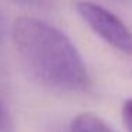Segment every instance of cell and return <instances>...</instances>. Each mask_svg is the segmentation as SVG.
I'll use <instances>...</instances> for the list:
<instances>
[{"instance_id": "obj_1", "label": "cell", "mask_w": 132, "mask_h": 132, "mask_svg": "<svg viewBox=\"0 0 132 132\" xmlns=\"http://www.w3.org/2000/svg\"><path fill=\"white\" fill-rule=\"evenodd\" d=\"M14 48L33 78L50 89L85 92L91 87L88 70L72 41L40 19L19 17L12 27Z\"/></svg>"}, {"instance_id": "obj_2", "label": "cell", "mask_w": 132, "mask_h": 132, "mask_svg": "<svg viewBox=\"0 0 132 132\" xmlns=\"http://www.w3.org/2000/svg\"><path fill=\"white\" fill-rule=\"evenodd\" d=\"M75 9L82 21L100 38L125 54L131 53V33L118 16L87 0L75 2Z\"/></svg>"}, {"instance_id": "obj_3", "label": "cell", "mask_w": 132, "mask_h": 132, "mask_svg": "<svg viewBox=\"0 0 132 132\" xmlns=\"http://www.w3.org/2000/svg\"><path fill=\"white\" fill-rule=\"evenodd\" d=\"M65 132H115L102 118L91 112H84L72 118Z\"/></svg>"}, {"instance_id": "obj_4", "label": "cell", "mask_w": 132, "mask_h": 132, "mask_svg": "<svg viewBox=\"0 0 132 132\" xmlns=\"http://www.w3.org/2000/svg\"><path fill=\"white\" fill-rule=\"evenodd\" d=\"M14 131V123H13V118L10 114L9 108L3 100L0 98V132H13Z\"/></svg>"}, {"instance_id": "obj_5", "label": "cell", "mask_w": 132, "mask_h": 132, "mask_svg": "<svg viewBox=\"0 0 132 132\" xmlns=\"http://www.w3.org/2000/svg\"><path fill=\"white\" fill-rule=\"evenodd\" d=\"M121 119H122L123 128L126 129V132H131L132 126V101L129 98H126L122 104L121 108Z\"/></svg>"}, {"instance_id": "obj_6", "label": "cell", "mask_w": 132, "mask_h": 132, "mask_svg": "<svg viewBox=\"0 0 132 132\" xmlns=\"http://www.w3.org/2000/svg\"><path fill=\"white\" fill-rule=\"evenodd\" d=\"M17 2H21V3L26 4H37V6H41L47 2V0H17Z\"/></svg>"}, {"instance_id": "obj_7", "label": "cell", "mask_w": 132, "mask_h": 132, "mask_svg": "<svg viewBox=\"0 0 132 132\" xmlns=\"http://www.w3.org/2000/svg\"><path fill=\"white\" fill-rule=\"evenodd\" d=\"M0 36H2V33H0Z\"/></svg>"}]
</instances>
